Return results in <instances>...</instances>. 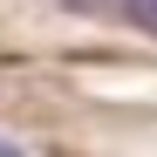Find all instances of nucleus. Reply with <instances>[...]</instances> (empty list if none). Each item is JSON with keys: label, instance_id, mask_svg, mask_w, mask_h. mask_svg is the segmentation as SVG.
Returning <instances> with one entry per match:
<instances>
[{"label": "nucleus", "instance_id": "1", "mask_svg": "<svg viewBox=\"0 0 157 157\" xmlns=\"http://www.w3.org/2000/svg\"><path fill=\"white\" fill-rule=\"evenodd\" d=\"M123 14L137 21V28H150V34H157V0H123Z\"/></svg>", "mask_w": 157, "mask_h": 157}, {"label": "nucleus", "instance_id": "2", "mask_svg": "<svg viewBox=\"0 0 157 157\" xmlns=\"http://www.w3.org/2000/svg\"><path fill=\"white\" fill-rule=\"evenodd\" d=\"M0 157H14V150H0Z\"/></svg>", "mask_w": 157, "mask_h": 157}]
</instances>
